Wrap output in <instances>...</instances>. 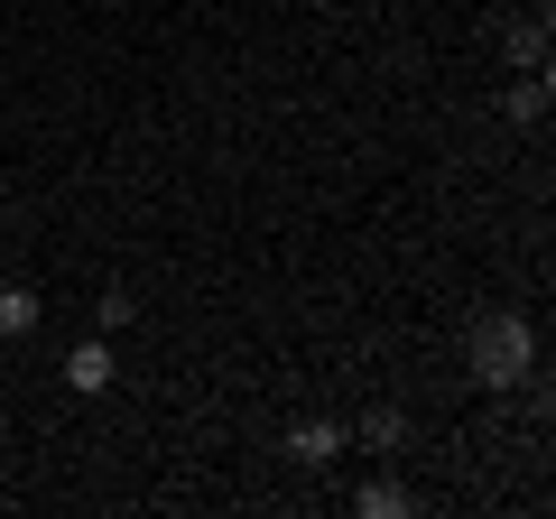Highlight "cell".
Masks as SVG:
<instances>
[{
  "label": "cell",
  "instance_id": "obj_3",
  "mask_svg": "<svg viewBox=\"0 0 556 519\" xmlns=\"http://www.w3.org/2000/svg\"><path fill=\"white\" fill-rule=\"evenodd\" d=\"M112 380H121V362H112V334H84L75 353H65V390H75V400H102Z\"/></svg>",
  "mask_w": 556,
  "mask_h": 519
},
{
  "label": "cell",
  "instance_id": "obj_7",
  "mask_svg": "<svg viewBox=\"0 0 556 519\" xmlns=\"http://www.w3.org/2000/svg\"><path fill=\"white\" fill-rule=\"evenodd\" d=\"M501 56H510L519 75H538V56H547V28H538V20H510V28H501Z\"/></svg>",
  "mask_w": 556,
  "mask_h": 519
},
{
  "label": "cell",
  "instance_id": "obj_12",
  "mask_svg": "<svg viewBox=\"0 0 556 519\" xmlns=\"http://www.w3.org/2000/svg\"><path fill=\"white\" fill-rule=\"evenodd\" d=\"M298 10H334V0H298Z\"/></svg>",
  "mask_w": 556,
  "mask_h": 519
},
{
  "label": "cell",
  "instance_id": "obj_10",
  "mask_svg": "<svg viewBox=\"0 0 556 519\" xmlns=\"http://www.w3.org/2000/svg\"><path fill=\"white\" fill-rule=\"evenodd\" d=\"M538 84H547V102H556V47H547V56H538Z\"/></svg>",
  "mask_w": 556,
  "mask_h": 519
},
{
  "label": "cell",
  "instance_id": "obj_11",
  "mask_svg": "<svg viewBox=\"0 0 556 519\" xmlns=\"http://www.w3.org/2000/svg\"><path fill=\"white\" fill-rule=\"evenodd\" d=\"M538 28H547V47H556V0H538Z\"/></svg>",
  "mask_w": 556,
  "mask_h": 519
},
{
  "label": "cell",
  "instance_id": "obj_8",
  "mask_svg": "<svg viewBox=\"0 0 556 519\" xmlns=\"http://www.w3.org/2000/svg\"><path fill=\"white\" fill-rule=\"evenodd\" d=\"M501 121H519V130H538V121H547V84H538V75H519L510 93H501Z\"/></svg>",
  "mask_w": 556,
  "mask_h": 519
},
{
  "label": "cell",
  "instance_id": "obj_9",
  "mask_svg": "<svg viewBox=\"0 0 556 519\" xmlns=\"http://www.w3.org/2000/svg\"><path fill=\"white\" fill-rule=\"evenodd\" d=\"M130 325H139V298L130 288H102L93 298V334H130Z\"/></svg>",
  "mask_w": 556,
  "mask_h": 519
},
{
  "label": "cell",
  "instance_id": "obj_4",
  "mask_svg": "<svg viewBox=\"0 0 556 519\" xmlns=\"http://www.w3.org/2000/svg\"><path fill=\"white\" fill-rule=\"evenodd\" d=\"M353 510H362V519H408V510H417V492H408L399 473H371V482L353 492Z\"/></svg>",
  "mask_w": 556,
  "mask_h": 519
},
{
  "label": "cell",
  "instance_id": "obj_5",
  "mask_svg": "<svg viewBox=\"0 0 556 519\" xmlns=\"http://www.w3.org/2000/svg\"><path fill=\"white\" fill-rule=\"evenodd\" d=\"M47 325V298L38 288H0V343H28Z\"/></svg>",
  "mask_w": 556,
  "mask_h": 519
},
{
  "label": "cell",
  "instance_id": "obj_6",
  "mask_svg": "<svg viewBox=\"0 0 556 519\" xmlns=\"http://www.w3.org/2000/svg\"><path fill=\"white\" fill-rule=\"evenodd\" d=\"M353 436L371 445V455H399V445H408V408H390V400H380V408H362V418H353Z\"/></svg>",
  "mask_w": 556,
  "mask_h": 519
},
{
  "label": "cell",
  "instance_id": "obj_2",
  "mask_svg": "<svg viewBox=\"0 0 556 519\" xmlns=\"http://www.w3.org/2000/svg\"><path fill=\"white\" fill-rule=\"evenodd\" d=\"M343 445H353V427H343V418H298V427H288V464H306V473L343 464Z\"/></svg>",
  "mask_w": 556,
  "mask_h": 519
},
{
  "label": "cell",
  "instance_id": "obj_1",
  "mask_svg": "<svg viewBox=\"0 0 556 519\" xmlns=\"http://www.w3.org/2000/svg\"><path fill=\"white\" fill-rule=\"evenodd\" d=\"M529 371H538V325L519 306H482L464 325V380L492 390V400H510V390H529Z\"/></svg>",
  "mask_w": 556,
  "mask_h": 519
}]
</instances>
